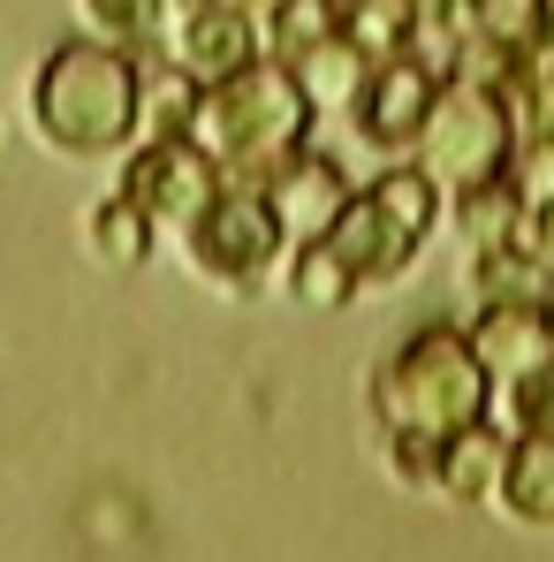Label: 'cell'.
Segmentation results:
<instances>
[{
  "label": "cell",
  "instance_id": "2",
  "mask_svg": "<svg viewBox=\"0 0 554 562\" xmlns=\"http://www.w3.org/2000/svg\"><path fill=\"white\" fill-rule=\"evenodd\" d=\"M312 122H319V106L304 99L296 69H281L274 54H259L251 69L205 85V106H197V130H190V137L221 160L228 183L267 190V176H274L281 160L304 153Z\"/></svg>",
  "mask_w": 554,
  "mask_h": 562
},
{
  "label": "cell",
  "instance_id": "11",
  "mask_svg": "<svg viewBox=\"0 0 554 562\" xmlns=\"http://www.w3.org/2000/svg\"><path fill=\"white\" fill-rule=\"evenodd\" d=\"M471 350L486 358V373L501 387H517L524 373H540L554 358V312L547 304H478Z\"/></svg>",
  "mask_w": 554,
  "mask_h": 562
},
{
  "label": "cell",
  "instance_id": "28",
  "mask_svg": "<svg viewBox=\"0 0 554 562\" xmlns=\"http://www.w3.org/2000/svg\"><path fill=\"white\" fill-rule=\"evenodd\" d=\"M221 8H236V15H251V23H267V15H274L281 0H221Z\"/></svg>",
  "mask_w": 554,
  "mask_h": 562
},
{
  "label": "cell",
  "instance_id": "21",
  "mask_svg": "<svg viewBox=\"0 0 554 562\" xmlns=\"http://www.w3.org/2000/svg\"><path fill=\"white\" fill-rule=\"evenodd\" d=\"M478 38V0H418V31H410V54L426 69H456L463 46Z\"/></svg>",
  "mask_w": 554,
  "mask_h": 562
},
{
  "label": "cell",
  "instance_id": "23",
  "mask_svg": "<svg viewBox=\"0 0 554 562\" xmlns=\"http://www.w3.org/2000/svg\"><path fill=\"white\" fill-rule=\"evenodd\" d=\"M281 281H289V296H296V304H312V312H335V304H350V296H358L350 267H342L327 244H296V251L281 259Z\"/></svg>",
  "mask_w": 554,
  "mask_h": 562
},
{
  "label": "cell",
  "instance_id": "1",
  "mask_svg": "<svg viewBox=\"0 0 554 562\" xmlns=\"http://www.w3.org/2000/svg\"><path fill=\"white\" fill-rule=\"evenodd\" d=\"M31 130L69 160L129 153L145 137V61L92 31L54 46L31 77Z\"/></svg>",
  "mask_w": 554,
  "mask_h": 562
},
{
  "label": "cell",
  "instance_id": "17",
  "mask_svg": "<svg viewBox=\"0 0 554 562\" xmlns=\"http://www.w3.org/2000/svg\"><path fill=\"white\" fill-rule=\"evenodd\" d=\"M463 281H471V296H478V304H547V296H554V274L532 259V251H524V244L471 251Z\"/></svg>",
  "mask_w": 554,
  "mask_h": 562
},
{
  "label": "cell",
  "instance_id": "19",
  "mask_svg": "<svg viewBox=\"0 0 554 562\" xmlns=\"http://www.w3.org/2000/svg\"><path fill=\"white\" fill-rule=\"evenodd\" d=\"M197 106H205V85L190 77L183 61L145 54V137H190Z\"/></svg>",
  "mask_w": 554,
  "mask_h": 562
},
{
  "label": "cell",
  "instance_id": "16",
  "mask_svg": "<svg viewBox=\"0 0 554 562\" xmlns=\"http://www.w3.org/2000/svg\"><path fill=\"white\" fill-rule=\"evenodd\" d=\"M372 77V54L342 31V38H327V46H312L304 61H296V85H304V99L319 106V114H350L358 106V92H365Z\"/></svg>",
  "mask_w": 554,
  "mask_h": 562
},
{
  "label": "cell",
  "instance_id": "24",
  "mask_svg": "<svg viewBox=\"0 0 554 562\" xmlns=\"http://www.w3.org/2000/svg\"><path fill=\"white\" fill-rule=\"evenodd\" d=\"M441 457H449V441L441 434H410V426H387V464L403 486H426V494H441Z\"/></svg>",
  "mask_w": 554,
  "mask_h": 562
},
{
  "label": "cell",
  "instance_id": "14",
  "mask_svg": "<svg viewBox=\"0 0 554 562\" xmlns=\"http://www.w3.org/2000/svg\"><path fill=\"white\" fill-rule=\"evenodd\" d=\"M494 502L517 525H554V434H509V464Z\"/></svg>",
  "mask_w": 554,
  "mask_h": 562
},
{
  "label": "cell",
  "instance_id": "4",
  "mask_svg": "<svg viewBox=\"0 0 554 562\" xmlns=\"http://www.w3.org/2000/svg\"><path fill=\"white\" fill-rule=\"evenodd\" d=\"M433 221H441V183L418 168V160H395V168H380L350 205H342V221L319 236L358 289H380V281L410 274V259L426 251V236H433Z\"/></svg>",
  "mask_w": 554,
  "mask_h": 562
},
{
  "label": "cell",
  "instance_id": "29",
  "mask_svg": "<svg viewBox=\"0 0 554 562\" xmlns=\"http://www.w3.org/2000/svg\"><path fill=\"white\" fill-rule=\"evenodd\" d=\"M176 8H190V0H176Z\"/></svg>",
  "mask_w": 554,
  "mask_h": 562
},
{
  "label": "cell",
  "instance_id": "3",
  "mask_svg": "<svg viewBox=\"0 0 554 562\" xmlns=\"http://www.w3.org/2000/svg\"><path fill=\"white\" fill-rule=\"evenodd\" d=\"M372 411L387 426H410V434H441L449 441L463 426L494 418V373L471 350V335H456V327H418L372 373Z\"/></svg>",
  "mask_w": 554,
  "mask_h": 562
},
{
  "label": "cell",
  "instance_id": "9",
  "mask_svg": "<svg viewBox=\"0 0 554 562\" xmlns=\"http://www.w3.org/2000/svg\"><path fill=\"white\" fill-rule=\"evenodd\" d=\"M350 198H358V183L342 176V160H335V153H312V145L289 153L274 176H267V205H274L289 251H296V244H319V236L342 221Z\"/></svg>",
  "mask_w": 554,
  "mask_h": 562
},
{
  "label": "cell",
  "instance_id": "7",
  "mask_svg": "<svg viewBox=\"0 0 554 562\" xmlns=\"http://www.w3.org/2000/svg\"><path fill=\"white\" fill-rule=\"evenodd\" d=\"M122 190L145 205L152 228H176L183 236V228L205 221V205L228 190V176H221V160L197 137H145L129 153V168H122Z\"/></svg>",
  "mask_w": 554,
  "mask_h": 562
},
{
  "label": "cell",
  "instance_id": "12",
  "mask_svg": "<svg viewBox=\"0 0 554 562\" xmlns=\"http://www.w3.org/2000/svg\"><path fill=\"white\" fill-rule=\"evenodd\" d=\"M524 213H532V198L517 190V176H486V183L449 190V221H456V236L471 251L517 244V236H524Z\"/></svg>",
  "mask_w": 554,
  "mask_h": 562
},
{
  "label": "cell",
  "instance_id": "30",
  "mask_svg": "<svg viewBox=\"0 0 554 562\" xmlns=\"http://www.w3.org/2000/svg\"><path fill=\"white\" fill-rule=\"evenodd\" d=\"M547 312H554V296H547Z\"/></svg>",
  "mask_w": 554,
  "mask_h": 562
},
{
  "label": "cell",
  "instance_id": "22",
  "mask_svg": "<svg viewBox=\"0 0 554 562\" xmlns=\"http://www.w3.org/2000/svg\"><path fill=\"white\" fill-rule=\"evenodd\" d=\"M342 31L365 46L372 61H395V54H410L418 0H342Z\"/></svg>",
  "mask_w": 554,
  "mask_h": 562
},
{
  "label": "cell",
  "instance_id": "15",
  "mask_svg": "<svg viewBox=\"0 0 554 562\" xmlns=\"http://www.w3.org/2000/svg\"><path fill=\"white\" fill-rule=\"evenodd\" d=\"M152 221H145V205L129 198V190H114V198H99L92 213H84V244H92L99 267H114V274H137L145 259H152Z\"/></svg>",
  "mask_w": 554,
  "mask_h": 562
},
{
  "label": "cell",
  "instance_id": "20",
  "mask_svg": "<svg viewBox=\"0 0 554 562\" xmlns=\"http://www.w3.org/2000/svg\"><path fill=\"white\" fill-rule=\"evenodd\" d=\"M259 38H267V54H274L281 69H296L312 46L342 38V0H281L274 15L259 23Z\"/></svg>",
  "mask_w": 554,
  "mask_h": 562
},
{
  "label": "cell",
  "instance_id": "18",
  "mask_svg": "<svg viewBox=\"0 0 554 562\" xmlns=\"http://www.w3.org/2000/svg\"><path fill=\"white\" fill-rule=\"evenodd\" d=\"M168 23H176V0H84V31L137 61L168 54Z\"/></svg>",
  "mask_w": 554,
  "mask_h": 562
},
{
  "label": "cell",
  "instance_id": "8",
  "mask_svg": "<svg viewBox=\"0 0 554 562\" xmlns=\"http://www.w3.org/2000/svg\"><path fill=\"white\" fill-rule=\"evenodd\" d=\"M433 92H441V69H426L418 54L372 61L365 92H358V106H350V130L365 137L372 153L410 160V145H418V130H426V114H433Z\"/></svg>",
  "mask_w": 554,
  "mask_h": 562
},
{
  "label": "cell",
  "instance_id": "13",
  "mask_svg": "<svg viewBox=\"0 0 554 562\" xmlns=\"http://www.w3.org/2000/svg\"><path fill=\"white\" fill-rule=\"evenodd\" d=\"M501 464H509V434H501L494 418H478V426L449 434V457H441V494H449V502H463V509H478V502H494Z\"/></svg>",
  "mask_w": 554,
  "mask_h": 562
},
{
  "label": "cell",
  "instance_id": "6",
  "mask_svg": "<svg viewBox=\"0 0 554 562\" xmlns=\"http://www.w3.org/2000/svg\"><path fill=\"white\" fill-rule=\"evenodd\" d=\"M183 259H190L197 281H213V289H228V296H251V289L289 259V236H281L267 190L228 183L205 205V221L183 228Z\"/></svg>",
  "mask_w": 554,
  "mask_h": 562
},
{
  "label": "cell",
  "instance_id": "27",
  "mask_svg": "<svg viewBox=\"0 0 554 562\" xmlns=\"http://www.w3.org/2000/svg\"><path fill=\"white\" fill-rule=\"evenodd\" d=\"M517 244H524V251L554 274V198H540V205L524 213V236H517Z\"/></svg>",
  "mask_w": 554,
  "mask_h": 562
},
{
  "label": "cell",
  "instance_id": "26",
  "mask_svg": "<svg viewBox=\"0 0 554 562\" xmlns=\"http://www.w3.org/2000/svg\"><path fill=\"white\" fill-rule=\"evenodd\" d=\"M509 176H517V190H524L532 205H540V198H554V137H517Z\"/></svg>",
  "mask_w": 554,
  "mask_h": 562
},
{
  "label": "cell",
  "instance_id": "25",
  "mask_svg": "<svg viewBox=\"0 0 554 562\" xmlns=\"http://www.w3.org/2000/svg\"><path fill=\"white\" fill-rule=\"evenodd\" d=\"M509 418H517V434H554V358L509 387Z\"/></svg>",
  "mask_w": 554,
  "mask_h": 562
},
{
  "label": "cell",
  "instance_id": "10",
  "mask_svg": "<svg viewBox=\"0 0 554 562\" xmlns=\"http://www.w3.org/2000/svg\"><path fill=\"white\" fill-rule=\"evenodd\" d=\"M259 54H267L259 23L236 15V8H221V0H190V8H176V23H168V61H183L197 85H221V77L251 69Z\"/></svg>",
  "mask_w": 554,
  "mask_h": 562
},
{
  "label": "cell",
  "instance_id": "5",
  "mask_svg": "<svg viewBox=\"0 0 554 562\" xmlns=\"http://www.w3.org/2000/svg\"><path fill=\"white\" fill-rule=\"evenodd\" d=\"M517 137H524V130H517L509 92H494V85H478V77H441L433 114H426L418 145H410V160L441 190H463V183H486V176H509Z\"/></svg>",
  "mask_w": 554,
  "mask_h": 562
}]
</instances>
